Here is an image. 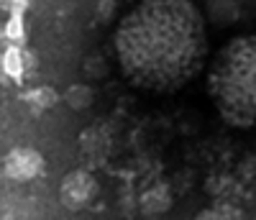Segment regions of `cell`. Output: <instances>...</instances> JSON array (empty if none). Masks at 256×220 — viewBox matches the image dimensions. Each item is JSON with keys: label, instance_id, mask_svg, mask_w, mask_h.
<instances>
[{"label": "cell", "instance_id": "1", "mask_svg": "<svg viewBox=\"0 0 256 220\" xmlns=\"http://www.w3.org/2000/svg\"><path fill=\"white\" fill-rule=\"evenodd\" d=\"M123 74L152 92H174L208 62L205 18L192 0H141L116 28Z\"/></svg>", "mask_w": 256, "mask_h": 220}, {"label": "cell", "instance_id": "2", "mask_svg": "<svg viewBox=\"0 0 256 220\" xmlns=\"http://www.w3.org/2000/svg\"><path fill=\"white\" fill-rule=\"evenodd\" d=\"M208 95L220 118L236 128H256V34L230 38L208 70Z\"/></svg>", "mask_w": 256, "mask_h": 220}, {"label": "cell", "instance_id": "3", "mask_svg": "<svg viewBox=\"0 0 256 220\" xmlns=\"http://www.w3.org/2000/svg\"><path fill=\"white\" fill-rule=\"evenodd\" d=\"M98 197V180L90 172L74 169L67 172L59 184V202L67 210H82Z\"/></svg>", "mask_w": 256, "mask_h": 220}, {"label": "cell", "instance_id": "4", "mask_svg": "<svg viewBox=\"0 0 256 220\" xmlns=\"http://www.w3.org/2000/svg\"><path fill=\"white\" fill-rule=\"evenodd\" d=\"M3 172L13 182H31L44 172V156H41V151L31 146H16L6 154Z\"/></svg>", "mask_w": 256, "mask_h": 220}, {"label": "cell", "instance_id": "5", "mask_svg": "<svg viewBox=\"0 0 256 220\" xmlns=\"http://www.w3.org/2000/svg\"><path fill=\"white\" fill-rule=\"evenodd\" d=\"M26 74V52L20 46H8L0 49V82L8 84V82H20Z\"/></svg>", "mask_w": 256, "mask_h": 220}, {"label": "cell", "instance_id": "6", "mask_svg": "<svg viewBox=\"0 0 256 220\" xmlns=\"http://www.w3.org/2000/svg\"><path fill=\"white\" fill-rule=\"evenodd\" d=\"M141 212L144 215H164L169 208H172V192H169L166 184H154L152 190H146L141 194Z\"/></svg>", "mask_w": 256, "mask_h": 220}, {"label": "cell", "instance_id": "7", "mask_svg": "<svg viewBox=\"0 0 256 220\" xmlns=\"http://www.w3.org/2000/svg\"><path fill=\"white\" fill-rule=\"evenodd\" d=\"M205 13L216 26H230L238 20L241 6H238V0H208Z\"/></svg>", "mask_w": 256, "mask_h": 220}, {"label": "cell", "instance_id": "8", "mask_svg": "<svg viewBox=\"0 0 256 220\" xmlns=\"http://www.w3.org/2000/svg\"><path fill=\"white\" fill-rule=\"evenodd\" d=\"M3 34H6V44H13V46H20L28 38V26H26V18L20 13H13L6 24H3Z\"/></svg>", "mask_w": 256, "mask_h": 220}, {"label": "cell", "instance_id": "9", "mask_svg": "<svg viewBox=\"0 0 256 220\" xmlns=\"http://www.w3.org/2000/svg\"><path fill=\"white\" fill-rule=\"evenodd\" d=\"M95 100V92L90 84H70V90L64 92V102L72 110H88Z\"/></svg>", "mask_w": 256, "mask_h": 220}, {"label": "cell", "instance_id": "10", "mask_svg": "<svg viewBox=\"0 0 256 220\" xmlns=\"http://www.w3.org/2000/svg\"><path fill=\"white\" fill-rule=\"evenodd\" d=\"M36 113H41V110H49L56 100H59V95L52 90V87H34V90H28L26 92V98H24Z\"/></svg>", "mask_w": 256, "mask_h": 220}, {"label": "cell", "instance_id": "11", "mask_svg": "<svg viewBox=\"0 0 256 220\" xmlns=\"http://www.w3.org/2000/svg\"><path fill=\"white\" fill-rule=\"evenodd\" d=\"M84 72H88V77H92V80H102L105 74H108V62H105L102 54H90L88 59H84Z\"/></svg>", "mask_w": 256, "mask_h": 220}, {"label": "cell", "instance_id": "12", "mask_svg": "<svg viewBox=\"0 0 256 220\" xmlns=\"http://www.w3.org/2000/svg\"><path fill=\"white\" fill-rule=\"evenodd\" d=\"M116 13V0H100L98 3V18L102 20V24H108V20L113 18Z\"/></svg>", "mask_w": 256, "mask_h": 220}, {"label": "cell", "instance_id": "13", "mask_svg": "<svg viewBox=\"0 0 256 220\" xmlns=\"http://www.w3.org/2000/svg\"><path fill=\"white\" fill-rule=\"evenodd\" d=\"M6 6H8L10 13H20V16H24L28 10V6H31V0H6Z\"/></svg>", "mask_w": 256, "mask_h": 220}, {"label": "cell", "instance_id": "14", "mask_svg": "<svg viewBox=\"0 0 256 220\" xmlns=\"http://www.w3.org/2000/svg\"><path fill=\"white\" fill-rule=\"evenodd\" d=\"M195 220H223V215L216 212V210H202V212L195 215Z\"/></svg>", "mask_w": 256, "mask_h": 220}, {"label": "cell", "instance_id": "15", "mask_svg": "<svg viewBox=\"0 0 256 220\" xmlns=\"http://www.w3.org/2000/svg\"><path fill=\"white\" fill-rule=\"evenodd\" d=\"M0 46H8V44H6V34H3V26H0Z\"/></svg>", "mask_w": 256, "mask_h": 220}]
</instances>
